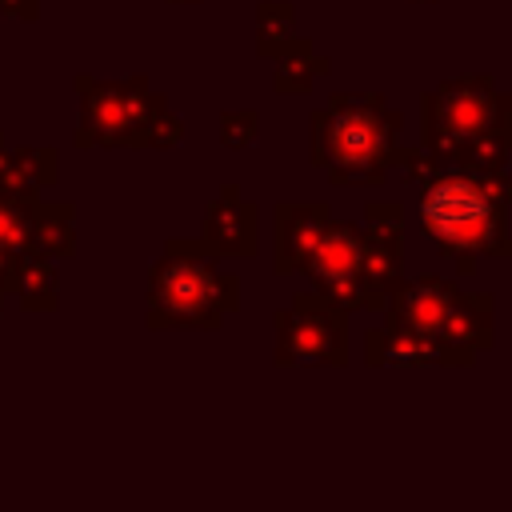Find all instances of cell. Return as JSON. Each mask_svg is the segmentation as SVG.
Returning <instances> with one entry per match:
<instances>
[{
	"mask_svg": "<svg viewBox=\"0 0 512 512\" xmlns=\"http://www.w3.org/2000/svg\"><path fill=\"white\" fill-rule=\"evenodd\" d=\"M360 224H364V232H368V236H380V240L404 244L408 212H404V204H400V200H368V204H364Z\"/></svg>",
	"mask_w": 512,
	"mask_h": 512,
	"instance_id": "cell-19",
	"label": "cell"
},
{
	"mask_svg": "<svg viewBox=\"0 0 512 512\" xmlns=\"http://www.w3.org/2000/svg\"><path fill=\"white\" fill-rule=\"evenodd\" d=\"M16 264H20V256L8 252V248H0V296H12V288H16Z\"/></svg>",
	"mask_w": 512,
	"mask_h": 512,
	"instance_id": "cell-26",
	"label": "cell"
},
{
	"mask_svg": "<svg viewBox=\"0 0 512 512\" xmlns=\"http://www.w3.org/2000/svg\"><path fill=\"white\" fill-rule=\"evenodd\" d=\"M0 12L20 20V24H32L40 16V0H0Z\"/></svg>",
	"mask_w": 512,
	"mask_h": 512,
	"instance_id": "cell-25",
	"label": "cell"
},
{
	"mask_svg": "<svg viewBox=\"0 0 512 512\" xmlns=\"http://www.w3.org/2000/svg\"><path fill=\"white\" fill-rule=\"evenodd\" d=\"M72 88L80 96V124L72 132V144L80 152L144 148L156 112L168 108V96L152 92L144 72H136L128 80H96L88 72H76Z\"/></svg>",
	"mask_w": 512,
	"mask_h": 512,
	"instance_id": "cell-4",
	"label": "cell"
},
{
	"mask_svg": "<svg viewBox=\"0 0 512 512\" xmlns=\"http://www.w3.org/2000/svg\"><path fill=\"white\" fill-rule=\"evenodd\" d=\"M200 240L216 248V256L228 260H252L260 248V208L240 196L236 184H224L208 204L200 220Z\"/></svg>",
	"mask_w": 512,
	"mask_h": 512,
	"instance_id": "cell-9",
	"label": "cell"
},
{
	"mask_svg": "<svg viewBox=\"0 0 512 512\" xmlns=\"http://www.w3.org/2000/svg\"><path fill=\"white\" fill-rule=\"evenodd\" d=\"M0 148H4V132H0Z\"/></svg>",
	"mask_w": 512,
	"mask_h": 512,
	"instance_id": "cell-29",
	"label": "cell"
},
{
	"mask_svg": "<svg viewBox=\"0 0 512 512\" xmlns=\"http://www.w3.org/2000/svg\"><path fill=\"white\" fill-rule=\"evenodd\" d=\"M332 72V60L328 56H316V48H312V40L308 36H292L288 40V48L276 56V68H272V88L280 92V96H300V92H308L320 76H328Z\"/></svg>",
	"mask_w": 512,
	"mask_h": 512,
	"instance_id": "cell-15",
	"label": "cell"
},
{
	"mask_svg": "<svg viewBox=\"0 0 512 512\" xmlns=\"http://www.w3.org/2000/svg\"><path fill=\"white\" fill-rule=\"evenodd\" d=\"M0 320H4V296H0Z\"/></svg>",
	"mask_w": 512,
	"mask_h": 512,
	"instance_id": "cell-28",
	"label": "cell"
},
{
	"mask_svg": "<svg viewBox=\"0 0 512 512\" xmlns=\"http://www.w3.org/2000/svg\"><path fill=\"white\" fill-rule=\"evenodd\" d=\"M32 200H16V196H0V248L24 256L28 252V216H32Z\"/></svg>",
	"mask_w": 512,
	"mask_h": 512,
	"instance_id": "cell-20",
	"label": "cell"
},
{
	"mask_svg": "<svg viewBox=\"0 0 512 512\" xmlns=\"http://www.w3.org/2000/svg\"><path fill=\"white\" fill-rule=\"evenodd\" d=\"M404 116L384 92H332L312 112V164L332 184H384L404 160Z\"/></svg>",
	"mask_w": 512,
	"mask_h": 512,
	"instance_id": "cell-2",
	"label": "cell"
},
{
	"mask_svg": "<svg viewBox=\"0 0 512 512\" xmlns=\"http://www.w3.org/2000/svg\"><path fill=\"white\" fill-rule=\"evenodd\" d=\"M16 164L24 168V176L44 192V188H56L60 180V152L56 148H44V144H20L12 148Z\"/></svg>",
	"mask_w": 512,
	"mask_h": 512,
	"instance_id": "cell-21",
	"label": "cell"
},
{
	"mask_svg": "<svg viewBox=\"0 0 512 512\" xmlns=\"http://www.w3.org/2000/svg\"><path fill=\"white\" fill-rule=\"evenodd\" d=\"M432 344V364L444 368H468L480 352L496 344V296L492 292H464L448 304Z\"/></svg>",
	"mask_w": 512,
	"mask_h": 512,
	"instance_id": "cell-8",
	"label": "cell"
},
{
	"mask_svg": "<svg viewBox=\"0 0 512 512\" xmlns=\"http://www.w3.org/2000/svg\"><path fill=\"white\" fill-rule=\"evenodd\" d=\"M400 280H404V244H392V240H380V236L364 232V248H360V308L364 312H384L388 296L396 292Z\"/></svg>",
	"mask_w": 512,
	"mask_h": 512,
	"instance_id": "cell-12",
	"label": "cell"
},
{
	"mask_svg": "<svg viewBox=\"0 0 512 512\" xmlns=\"http://www.w3.org/2000/svg\"><path fill=\"white\" fill-rule=\"evenodd\" d=\"M364 364L368 368H416L432 364V344L412 332L404 320L384 312V324L364 332Z\"/></svg>",
	"mask_w": 512,
	"mask_h": 512,
	"instance_id": "cell-13",
	"label": "cell"
},
{
	"mask_svg": "<svg viewBox=\"0 0 512 512\" xmlns=\"http://www.w3.org/2000/svg\"><path fill=\"white\" fill-rule=\"evenodd\" d=\"M328 216H332L328 200H280L272 208V272L276 276H292L304 268Z\"/></svg>",
	"mask_w": 512,
	"mask_h": 512,
	"instance_id": "cell-10",
	"label": "cell"
},
{
	"mask_svg": "<svg viewBox=\"0 0 512 512\" xmlns=\"http://www.w3.org/2000/svg\"><path fill=\"white\" fill-rule=\"evenodd\" d=\"M508 156H512V112L496 116V124H488L484 132H476L472 140H464L452 156V168H472V172H508Z\"/></svg>",
	"mask_w": 512,
	"mask_h": 512,
	"instance_id": "cell-16",
	"label": "cell"
},
{
	"mask_svg": "<svg viewBox=\"0 0 512 512\" xmlns=\"http://www.w3.org/2000/svg\"><path fill=\"white\" fill-rule=\"evenodd\" d=\"M184 140V120L172 108H160L152 128H148V144L144 148H176Z\"/></svg>",
	"mask_w": 512,
	"mask_h": 512,
	"instance_id": "cell-24",
	"label": "cell"
},
{
	"mask_svg": "<svg viewBox=\"0 0 512 512\" xmlns=\"http://www.w3.org/2000/svg\"><path fill=\"white\" fill-rule=\"evenodd\" d=\"M292 36H296V4L292 0L256 4V52L264 60H276Z\"/></svg>",
	"mask_w": 512,
	"mask_h": 512,
	"instance_id": "cell-18",
	"label": "cell"
},
{
	"mask_svg": "<svg viewBox=\"0 0 512 512\" xmlns=\"http://www.w3.org/2000/svg\"><path fill=\"white\" fill-rule=\"evenodd\" d=\"M220 144L224 148H252L260 140V112L252 108H236V112H220Z\"/></svg>",
	"mask_w": 512,
	"mask_h": 512,
	"instance_id": "cell-22",
	"label": "cell"
},
{
	"mask_svg": "<svg viewBox=\"0 0 512 512\" xmlns=\"http://www.w3.org/2000/svg\"><path fill=\"white\" fill-rule=\"evenodd\" d=\"M460 296V284L456 280H444V276H416V280H400L396 292L388 296V308L396 320H404L412 332H420L424 340L436 336L448 304Z\"/></svg>",
	"mask_w": 512,
	"mask_h": 512,
	"instance_id": "cell-11",
	"label": "cell"
},
{
	"mask_svg": "<svg viewBox=\"0 0 512 512\" xmlns=\"http://www.w3.org/2000/svg\"><path fill=\"white\" fill-rule=\"evenodd\" d=\"M412 4H436V0H412Z\"/></svg>",
	"mask_w": 512,
	"mask_h": 512,
	"instance_id": "cell-27",
	"label": "cell"
},
{
	"mask_svg": "<svg viewBox=\"0 0 512 512\" xmlns=\"http://www.w3.org/2000/svg\"><path fill=\"white\" fill-rule=\"evenodd\" d=\"M276 368H344L348 364V312L304 288L272 316Z\"/></svg>",
	"mask_w": 512,
	"mask_h": 512,
	"instance_id": "cell-6",
	"label": "cell"
},
{
	"mask_svg": "<svg viewBox=\"0 0 512 512\" xmlns=\"http://www.w3.org/2000/svg\"><path fill=\"white\" fill-rule=\"evenodd\" d=\"M400 172H404V184H428L432 176H440L444 168H448V160L444 156H436L432 148H424V144H416V148H404V160L396 164Z\"/></svg>",
	"mask_w": 512,
	"mask_h": 512,
	"instance_id": "cell-23",
	"label": "cell"
},
{
	"mask_svg": "<svg viewBox=\"0 0 512 512\" xmlns=\"http://www.w3.org/2000/svg\"><path fill=\"white\" fill-rule=\"evenodd\" d=\"M28 252L48 260H72L76 256V204L72 200H40L28 216Z\"/></svg>",
	"mask_w": 512,
	"mask_h": 512,
	"instance_id": "cell-14",
	"label": "cell"
},
{
	"mask_svg": "<svg viewBox=\"0 0 512 512\" xmlns=\"http://www.w3.org/2000/svg\"><path fill=\"white\" fill-rule=\"evenodd\" d=\"M12 296L20 300L24 312H56L60 308V272L56 260L24 252L16 264V288Z\"/></svg>",
	"mask_w": 512,
	"mask_h": 512,
	"instance_id": "cell-17",
	"label": "cell"
},
{
	"mask_svg": "<svg viewBox=\"0 0 512 512\" xmlns=\"http://www.w3.org/2000/svg\"><path fill=\"white\" fill-rule=\"evenodd\" d=\"M416 228L456 264V276H472L480 260H508V172L444 168L416 188Z\"/></svg>",
	"mask_w": 512,
	"mask_h": 512,
	"instance_id": "cell-1",
	"label": "cell"
},
{
	"mask_svg": "<svg viewBox=\"0 0 512 512\" xmlns=\"http://www.w3.org/2000/svg\"><path fill=\"white\" fill-rule=\"evenodd\" d=\"M236 312H240V276L220 264L216 248L200 236L164 240L160 260L148 268L144 324L152 332L164 328L216 332Z\"/></svg>",
	"mask_w": 512,
	"mask_h": 512,
	"instance_id": "cell-3",
	"label": "cell"
},
{
	"mask_svg": "<svg viewBox=\"0 0 512 512\" xmlns=\"http://www.w3.org/2000/svg\"><path fill=\"white\" fill-rule=\"evenodd\" d=\"M504 112H512V96L500 92L492 72L452 76L420 96V144L444 156L452 168L456 148L488 124H496V116Z\"/></svg>",
	"mask_w": 512,
	"mask_h": 512,
	"instance_id": "cell-5",
	"label": "cell"
},
{
	"mask_svg": "<svg viewBox=\"0 0 512 512\" xmlns=\"http://www.w3.org/2000/svg\"><path fill=\"white\" fill-rule=\"evenodd\" d=\"M360 248H364V228L360 220H332L324 224L320 240L312 244L304 260V276L312 292L344 308L348 316L360 312Z\"/></svg>",
	"mask_w": 512,
	"mask_h": 512,
	"instance_id": "cell-7",
	"label": "cell"
}]
</instances>
